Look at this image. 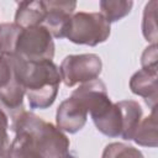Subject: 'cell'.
<instances>
[{
	"label": "cell",
	"mask_w": 158,
	"mask_h": 158,
	"mask_svg": "<svg viewBox=\"0 0 158 158\" xmlns=\"http://www.w3.org/2000/svg\"><path fill=\"white\" fill-rule=\"evenodd\" d=\"M12 130L26 132L42 158H64L69 154V138L57 126L30 111L12 117Z\"/></svg>",
	"instance_id": "obj_2"
},
{
	"label": "cell",
	"mask_w": 158,
	"mask_h": 158,
	"mask_svg": "<svg viewBox=\"0 0 158 158\" xmlns=\"http://www.w3.org/2000/svg\"><path fill=\"white\" fill-rule=\"evenodd\" d=\"M88 120V110L80 100L70 95L62 101L56 112L57 127L68 133H77L80 131Z\"/></svg>",
	"instance_id": "obj_7"
},
{
	"label": "cell",
	"mask_w": 158,
	"mask_h": 158,
	"mask_svg": "<svg viewBox=\"0 0 158 158\" xmlns=\"http://www.w3.org/2000/svg\"><path fill=\"white\" fill-rule=\"evenodd\" d=\"M122 118L121 136L125 141H132L133 135L142 120V107L135 100H122L116 102Z\"/></svg>",
	"instance_id": "obj_10"
},
{
	"label": "cell",
	"mask_w": 158,
	"mask_h": 158,
	"mask_svg": "<svg viewBox=\"0 0 158 158\" xmlns=\"http://www.w3.org/2000/svg\"><path fill=\"white\" fill-rule=\"evenodd\" d=\"M0 158H7V153H2V154H0Z\"/></svg>",
	"instance_id": "obj_20"
},
{
	"label": "cell",
	"mask_w": 158,
	"mask_h": 158,
	"mask_svg": "<svg viewBox=\"0 0 158 158\" xmlns=\"http://www.w3.org/2000/svg\"><path fill=\"white\" fill-rule=\"evenodd\" d=\"M7 158H42L31 137L23 131H15V138L7 148Z\"/></svg>",
	"instance_id": "obj_12"
},
{
	"label": "cell",
	"mask_w": 158,
	"mask_h": 158,
	"mask_svg": "<svg viewBox=\"0 0 158 158\" xmlns=\"http://www.w3.org/2000/svg\"><path fill=\"white\" fill-rule=\"evenodd\" d=\"M47 10L43 1H20L15 14V25L20 28H28L42 25Z\"/></svg>",
	"instance_id": "obj_9"
},
{
	"label": "cell",
	"mask_w": 158,
	"mask_h": 158,
	"mask_svg": "<svg viewBox=\"0 0 158 158\" xmlns=\"http://www.w3.org/2000/svg\"><path fill=\"white\" fill-rule=\"evenodd\" d=\"M156 10H157V1L151 0L146 4L143 10L142 17V33L147 42L152 44H157L158 40V31H157V21H156Z\"/></svg>",
	"instance_id": "obj_14"
},
{
	"label": "cell",
	"mask_w": 158,
	"mask_h": 158,
	"mask_svg": "<svg viewBox=\"0 0 158 158\" xmlns=\"http://www.w3.org/2000/svg\"><path fill=\"white\" fill-rule=\"evenodd\" d=\"M138 146L156 148L158 146V136H157V114L156 107L152 109L151 115L146 118L141 120L135 135L133 139Z\"/></svg>",
	"instance_id": "obj_11"
},
{
	"label": "cell",
	"mask_w": 158,
	"mask_h": 158,
	"mask_svg": "<svg viewBox=\"0 0 158 158\" xmlns=\"http://www.w3.org/2000/svg\"><path fill=\"white\" fill-rule=\"evenodd\" d=\"M15 54L30 62L52 60L54 57L53 37L42 25L28 28H21Z\"/></svg>",
	"instance_id": "obj_4"
},
{
	"label": "cell",
	"mask_w": 158,
	"mask_h": 158,
	"mask_svg": "<svg viewBox=\"0 0 158 158\" xmlns=\"http://www.w3.org/2000/svg\"><path fill=\"white\" fill-rule=\"evenodd\" d=\"M111 32L110 22L100 12L79 11L70 19L67 38L75 44L98 46L105 42Z\"/></svg>",
	"instance_id": "obj_3"
},
{
	"label": "cell",
	"mask_w": 158,
	"mask_h": 158,
	"mask_svg": "<svg viewBox=\"0 0 158 158\" xmlns=\"http://www.w3.org/2000/svg\"><path fill=\"white\" fill-rule=\"evenodd\" d=\"M157 60H158L157 44H151L142 53L141 65L143 69H157Z\"/></svg>",
	"instance_id": "obj_18"
},
{
	"label": "cell",
	"mask_w": 158,
	"mask_h": 158,
	"mask_svg": "<svg viewBox=\"0 0 158 158\" xmlns=\"http://www.w3.org/2000/svg\"><path fill=\"white\" fill-rule=\"evenodd\" d=\"M14 54H9L0 47V90L16 80L14 69Z\"/></svg>",
	"instance_id": "obj_17"
},
{
	"label": "cell",
	"mask_w": 158,
	"mask_h": 158,
	"mask_svg": "<svg viewBox=\"0 0 158 158\" xmlns=\"http://www.w3.org/2000/svg\"><path fill=\"white\" fill-rule=\"evenodd\" d=\"M21 32V28L10 22H5L0 25V47L2 51H5L9 54H15L16 42L19 38V35Z\"/></svg>",
	"instance_id": "obj_16"
},
{
	"label": "cell",
	"mask_w": 158,
	"mask_h": 158,
	"mask_svg": "<svg viewBox=\"0 0 158 158\" xmlns=\"http://www.w3.org/2000/svg\"><path fill=\"white\" fill-rule=\"evenodd\" d=\"M14 69L25 90L30 109H48L56 100L62 81L59 68L53 60L30 62L14 54Z\"/></svg>",
	"instance_id": "obj_1"
},
{
	"label": "cell",
	"mask_w": 158,
	"mask_h": 158,
	"mask_svg": "<svg viewBox=\"0 0 158 158\" xmlns=\"http://www.w3.org/2000/svg\"><path fill=\"white\" fill-rule=\"evenodd\" d=\"M47 14L42 22V26L48 30L52 37L63 38L67 37L70 19L77 7L75 1H60V0H48L43 1Z\"/></svg>",
	"instance_id": "obj_6"
},
{
	"label": "cell",
	"mask_w": 158,
	"mask_h": 158,
	"mask_svg": "<svg viewBox=\"0 0 158 158\" xmlns=\"http://www.w3.org/2000/svg\"><path fill=\"white\" fill-rule=\"evenodd\" d=\"M64 158H75V157H74V156H72V154H68V156H65Z\"/></svg>",
	"instance_id": "obj_21"
},
{
	"label": "cell",
	"mask_w": 158,
	"mask_h": 158,
	"mask_svg": "<svg viewBox=\"0 0 158 158\" xmlns=\"http://www.w3.org/2000/svg\"><path fill=\"white\" fill-rule=\"evenodd\" d=\"M7 128H9V118L6 114L2 111V109H0V154L7 153V148L10 146Z\"/></svg>",
	"instance_id": "obj_19"
},
{
	"label": "cell",
	"mask_w": 158,
	"mask_h": 158,
	"mask_svg": "<svg viewBox=\"0 0 158 158\" xmlns=\"http://www.w3.org/2000/svg\"><path fill=\"white\" fill-rule=\"evenodd\" d=\"M101 158H144L138 148L121 142L109 143L102 152Z\"/></svg>",
	"instance_id": "obj_15"
},
{
	"label": "cell",
	"mask_w": 158,
	"mask_h": 158,
	"mask_svg": "<svg viewBox=\"0 0 158 158\" xmlns=\"http://www.w3.org/2000/svg\"><path fill=\"white\" fill-rule=\"evenodd\" d=\"M157 69H139L130 79V89L135 95L142 96L146 104L153 109L156 107L158 99V88H157Z\"/></svg>",
	"instance_id": "obj_8"
},
{
	"label": "cell",
	"mask_w": 158,
	"mask_h": 158,
	"mask_svg": "<svg viewBox=\"0 0 158 158\" xmlns=\"http://www.w3.org/2000/svg\"><path fill=\"white\" fill-rule=\"evenodd\" d=\"M133 6L131 0H102L100 1V14L107 20V22H116L127 16Z\"/></svg>",
	"instance_id": "obj_13"
},
{
	"label": "cell",
	"mask_w": 158,
	"mask_h": 158,
	"mask_svg": "<svg viewBox=\"0 0 158 158\" xmlns=\"http://www.w3.org/2000/svg\"><path fill=\"white\" fill-rule=\"evenodd\" d=\"M101 70V58L94 53L69 54L62 60L59 67L62 81L69 88L98 79Z\"/></svg>",
	"instance_id": "obj_5"
}]
</instances>
